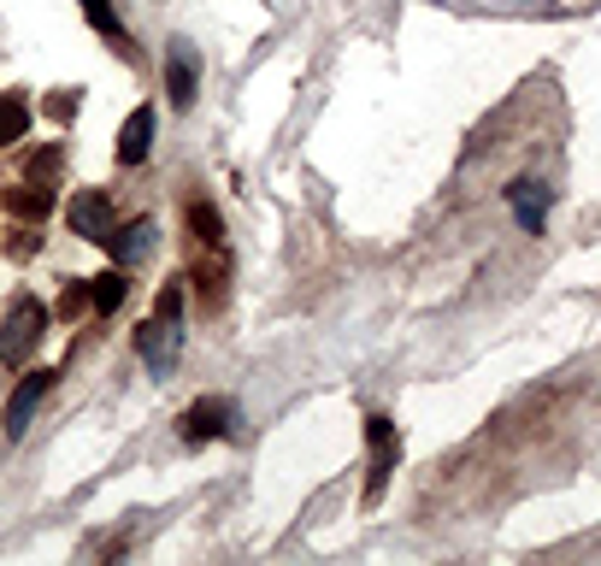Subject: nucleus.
<instances>
[{
	"label": "nucleus",
	"mask_w": 601,
	"mask_h": 566,
	"mask_svg": "<svg viewBox=\"0 0 601 566\" xmlns=\"http://www.w3.org/2000/svg\"><path fill=\"white\" fill-rule=\"evenodd\" d=\"M41 330H48V308L36 296H19L7 308V325H0V366H24L36 354Z\"/></svg>",
	"instance_id": "obj_1"
},
{
	"label": "nucleus",
	"mask_w": 601,
	"mask_h": 566,
	"mask_svg": "<svg viewBox=\"0 0 601 566\" xmlns=\"http://www.w3.org/2000/svg\"><path fill=\"white\" fill-rule=\"evenodd\" d=\"M365 443H372V484H365V502L384 496V478L395 472V455H401V437H395V425L384 413L365 419Z\"/></svg>",
	"instance_id": "obj_2"
},
{
	"label": "nucleus",
	"mask_w": 601,
	"mask_h": 566,
	"mask_svg": "<svg viewBox=\"0 0 601 566\" xmlns=\"http://www.w3.org/2000/svg\"><path fill=\"white\" fill-rule=\"evenodd\" d=\"M53 389V372H24V384L12 389V401H7V437L19 443L24 431H31V413L41 408V396Z\"/></svg>",
	"instance_id": "obj_3"
},
{
	"label": "nucleus",
	"mask_w": 601,
	"mask_h": 566,
	"mask_svg": "<svg viewBox=\"0 0 601 566\" xmlns=\"http://www.w3.org/2000/svg\"><path fill=\"white\" fill-rule=\"evenodd\" d=\"M65 219H71V230H77V237L107 242V237H112V201L100 195V189H83V195L65 207Z\"/></svg>",
	"instance_id": "obj_4"
},
{
	"label": "nucleus",
	"mask_w": 601,
	"mask_h": 566,
	"mask_svg": "<svg viewBox=\"0 0 601 566\" xmlns=\"http://www.w3.org/2000/svg\"><path fill=\"white\" fill-rule=\"evenodd\" d=\"M507 201H513V219H519V230H542L549 225V207H554V189H542L537 178H519L507 189Z\"/></svg>",
	"instance_id": "obj_5"
},
{
	"label": "nucleus",
	"mask_w": 601,
	"mask_h": 566,
	"mask_svg": "<svg viewBox=\"0 0 601 566\" xmlns=\"http://www.w3.org/2000/svg\"><path fill=\"white\" fill-rule=\"evenodd\" d=\"M136 348H142V360H148L154 372H166L171 360H178V318H159L154 313V325H142Z\"/></svg>",
	"instance_id": "obj_6"
},
{
	"label": "nucleus",
	"mask_w": 601,
	"mask_h": 566,
	"mask_svg": "<svg viewBox=\"0 0 601 566\" xmlns=\"http://www.w3.org/2000/svg\"><path fill=\"white\" fill-rule=\"evenodd\" d=\"M230 419H237V413H230V401H195V408L183 413V437H189V443L225 437V431H230Z\"/></svg>",
	"instance_id": "obj_7"
},
{
	"label": "nucleus",
	"mask_w": 601,
	"mask_h": 566,
	"mask_svg": "<svg viewBox=\"0 0 601 566\" xmlns=\"http://www.w3.org/2000/svg\"><path fill=\"white\" fill-rule=\"evenodd\" d=\"M148 148H154V107H136L124 119V130H119V159L124 166H142Z\"/></svg>",
	"instance_id": "obj_8"
},
{
	"label": "nucleus",
	"mask_w": 601,
	"mask_h": 566,
	"mask_svg": "<svg viewBox=\"0 0 601 566\" xmlns=\"http://www.w3.org/2000/svg\"><path fill=\"white\" fill-rule=\"evenodd\" d=\"M166 89H171V107H189L195 100V53H189V41L166 53Z\"/></svg>",
	"instance_id": "obj_9"
},
{
	"label": "nucleus",
	"mask_w": 601,
	"mask_h": 566,
	"mask_svg": "<svg viewBox=\"0 0 601 566\" xmlns=\"http://www.w3.org/2000/svg\"><path fill=\"white\" fill-rule=\"evenodd\" d=\"M107 249H112V260H119V266H130V260H142V254L154 249V219L124 225L119 237H107Z\"/></svg>",
	"instance_id": "obj_10"
},
{
	"label": "nucleus",
	"mask_w": 601,
	"mask_h": 566,
	"mask_svg": "<svg viewBox=\"0 0 601 566\" xmlns=\"http://www.w3.org/2000/svg\"><path fill=\"white\" fill-rule=\"evenodd\" d=\"M7 207H12V219H48V213H53V189L48 183H24V189H12V195H7Z\"/></svg>",
	"instance_id": "obj_11"
},
{
	"label": "nucleus",
	"mask_w": 601,
	"mask_h": 566,
	"mask_svg": "<svg viewBox=\"0 0 601 566\" xmlns=\"http://www.w3.org/2000/svg\"><path fill=\"white\" fill-rule=\"evenodd\" d=\"M124 296H130L124 272H100V278L89 284V301H95L100 313H119V308H124Z\"/></svg>",
	"instance_id": "obj_12"
},
{
	"label": "nucleus",
	"mask_w": 601,
	"mask_h": 566,
	"mask_svg": "<svg viewBox=\"0 0 601 566\" xmlns=\"http://www.w3.org/2000/svg\"><path fill=\"white\" fill-rule=\"evenodd\" d=\"M24 124H31V107L19 95H0V148H12L24 136Z\"/></svg>",
	"instance_id": "obj_13"
},
{
	"label": "nucleus",
	"mask_w": 601,
	"mask_h": 566,
	"mask_svg": "<svg viewBox=\"0 0 601 566\" xmlns=\"http://www.w3.org/2000/svg\"><path fill=\"white\" fill-rule=\"evenodd\" d=\"M83 12H89V24H95L100 36H112V41H130V36H124V24H119V12H112L107 0H83Z\"/></svg>",
	"instance_id": "obj_14"
},
{
	"label": "nucleus",
	"mask_w": 601,
	"mask_h": 566,
	"mask_svg": "<svg viewBox=\"0 0 601 566\" xmlns=\"http://www.w3.org/2000/svg\"><path fill=\"white\" fill-rule=\"evenodd\" d=\"M189 225H195V237H201V242H213V249L225 242V225H218V213L207 207V201H195V207H189Z\"/></svg>",
	"instance_id": "obj_15"
},
{
	"label": "nucleus",
	"mask_w": 601,
	"mask_h": 566,
	"mask_svg": "<svg viewBox=\"0 0 601 566\" xmlns=\"http://www.w3.org/2000/svg\"><path fill=\"white\" fill-rule=\"evenodd\" d=\"M77 95H83V89H60V95H48V119H60V124H65L71 112H77Z\"/></svg>",
	"instance_id": "obj_16"
},
{
	"label": "nucleus",
	"mask_w": 601,
	"mask_h": 566,
	"mask_svg": "<svg viewBox=\"0 0 601 566\" xmlns=\"http://www.w3.org/2000/svg\"><path fill=\"white\" fill-rule=\"evenodd\" d=\"M183 313V289H159V318H178Z\"/></svg>",
	"instance_id": "obj_17"
},
{
	"label": "nucleus",
	"mask_w": 601,
	"mask_h": 566,
	"mask_svg": "<svg viewBox=\"0 0 601 566\" xmlns=\"http://www.w3.org/2000/svg\"><path fill=\"white\" fill-rule=\"evenodd\" d=\"M83 301H89V289H83V284H71V289H65V296H60V313H77V308H83Z\"/></svg>",
	"instance_id": "obj_18"
},
{
	"label": "nucleus",
	"mask_w": 601,
	"mask_h": 566,
	"mask_svg": "<svg viewBox=\"0 0 601 566\" xmlns=\"http://www.w3.org/2000/svg\"><path fill=\"white\" fill-rule=\"evenodd\" d=\"M60 166V148H48V154H36V178H48V171Z\"/></svg>",
	"instance_id": "obj_19"
}]
</instances>
